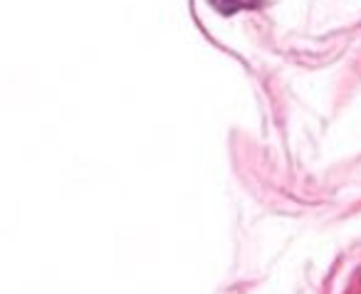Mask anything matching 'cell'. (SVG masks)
<instances>
[{
	"mask_svg": "<svg viewBox=\"0 0 361 294\" xmlns=\"http://www.w3.org/2000/svg\"><path fill=\"white\" fill-rule=\"evenodd\" d=\"M213 3H218V0H213ZM235 6H240V3H238V0H235Z\"/></svg>",
	"mask_w": 361,
	"mask_h": 294,
	"instance_id": "cell-1",
	"label": "cell"
}]
</instances>
